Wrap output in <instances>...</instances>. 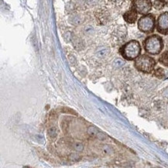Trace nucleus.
<instances>
[{
	"instance_id": "nucleus-1",
	"label": "nucleus",
	"mask_w": 168,
	"mask_h": 168,
	"mask_svg": "<svg viewBox=\"0 0 168 168\" xmlns=\"http://www.w3.org/2000/svg\"><path fill=\"white\" fill-rule=\"evenodd\" d=\"M141 53L140 44L136 40H131L123 46L121 53L126 60H134L139 57Z\"/></svg>"
},
{
	"instance_id": "nucleus-2",
	"label": "nucleus",
	"mask_w": 168,
	"mask_h": 168,
	"mask_svg": "<svg viewBox=\"0 0 168 168\" xmlns=\"http://www.w3.org/2000/svg\"><path fill=\"white\" fill-rule=\"evenodd\" d=\"M163 44V40L158 35H152L147 37L144 42V48L147 53L150 54L156 55L160 53Z\"/></svg>"
},
{
	"instance_id": "nucleus-3",
	"label": "nucleus",
	"mask_w": 168,
	"mask_h": 168,
	"mask_svg": "<svg viewBox=\"0 0 168 168\" xmlns=\"http://www.w3.org/2000/svg\"><path fill=\"white\" fill-rule=\"evenodd\" d=\"M155 64V60L148 55L139 56L135 61L136 68L143 73H151L154 71Z\"/></svg>"
},
{
	"instance_id": "nucleus-4",
	"label": "nucleus",
	"mask_w": 168,
	"mask_h": 168,
	"mask_svg": "<svg viewBox=\"0 0 168 168\" xmlns=\"http://www.w3.org/2000/svg\"><path fill=\"white\" fill-rule=\"evenodd\" d=\"M155 26V19L153 15H146L138 21V28L143 33H149L154 31Z\"/></svg>"
},
{
	"instance_id": "nucleus-5",
	"label": "nucleus",
	"mask_w": 168,
	"mask_h": 168,
	"mask_svg": "<svg viewBox=\"0 0 168 168\" xmlns=\"http://www.w3.org/2000/svg\"><path fill=\"white\" fill-rule=\"evenodd\" d=\"M152 6L150 0H134L133 8L139 14L145 15L148 13L151 10Z\"/></svg>"
},
{
	"instance_id": "nucleus-6",
	"label": "nucleus",
	"mask_w": 168,
	"mask_h": 168,
	"mask_svg": "<svg viewBox=\"0 0 168 168\" xmlns=\"http://www.w3.org/2000/svg\"><path fill=\"white\" fill-rule=\"evenodd\" d=\"M157 31L162 34H168V13L165 12L157 20Z\"/></svg>"
},
{
	"instance_id": "nucleus-7",
	"label": "nucleus",
	"mask_w": 168,
	"mask_h": 168,
	"mask_svg": "<svg viewBox=\"0 0 168 168\" xmlns=\"http://www.w3.org/2000/svg\"><path fill=\"white\" fill-rule=\"evenodd\" d=\"M95 17L98 24L105 25L108 23L109 20V13L107 11V9L101 8L95 12Z\"/></svg>"
},
{
	"instance_id": "nucleus-8",
	"label": "nucleus",
	"mask_w": 168,
	"mask_h": 168,
	"mask_svg": "<svg viewBox=\"0 0 168 168\" xmlns=\"http://www.w3.org/2000/svg\"><path fill=\"white\" fill-rule=\"evenodd\" d=\"M126 34H127V30H126V26L123 25H120L114 30L112 36H113L115 42L121 43L126 39Z\"/></svg>"
},
{
	"instance_id": "nucleus-9",
	"label": "nucleus",
	"mask_w": 168,
	"mask_h": 168,
	"mask_svg": "<svg viewBox=\"0 0 168 168\" xmlns=\"http://www.w3.org/2000/svg\"><path fill=\"white\" fill-rule=\"evenodd\" d=\"M137 12L135 9H132L129 11L126 12L124 15H123V18H124L125 21L127 22L128 23H134L137 20Z\"/></svg>"
},
{
	"instance_id": "nucleus-10",
	"label": "nucleus",
	"mask_w": 168,
	"mask_h": 168,
	"mask_svg": "<svg viewBox=\"0 0 168 168\" xmlns=\"http://www.w3.org/2000/svg\"><path fill=\"white\" fill-rule=\"evenodd\" d=\"M71 42H72V44H73L74 47H75V50H77L80 51V50L84 49V43L82 40V39L80 38V37H76V36H74L73 35Z\"/></svg>"
},
{
	"instance_id": "nucleus-11",
	"label": "nucleus",
	"mask_w": 168,
	"mask_h": 168,
	"mask_svg": "<svg viewBox=\"0 0 168 168\" xmlns=\"http://www.w3.org/2000/svg\"><path fill=\"white\" fill-rule=\"evenodd\" d=\"M110 53V50L108 47H99L96 50L95 54L99 58H105Z\"/></svg>"
},
{
	"instance_id": "nucleus-12",
	"label": "nucleus",
	"mask_w": 168,
	"mask_h": 168,
	"mask_svg": "<svg viewBox=\"0 0 168 168\" xmlns=\"http://www.w3.org/2000/svg\"><path fill=\"white\" fill-rule=\"evenodd\" d=\"M68 21L71 24L74 26H78L80 24L82 23L83 19L80 15H72L68 19Z\"/></svg>"
},
{
	"instance_id": "nucleus-13",
	"label": "nucleus",
	"mask_w": 168,
	"mask_h": 168,
	"mask_svg": "<svg viewBox=\"0 0 168 168\" xmlns=\"http://www.w3.org/2000/svg\"><path fill=\"white\" fill-rule=\"evenodd\" d=\"M87 133H88V135L91 136L98 138V136H99V133H100L101 132L99 131L98 129L95 128V126H89L88 128V130H87Z\"/></svg>"
},
{
	"instance_id": "nucleus-14",
	"label": "nucleus",
	"mask_w": 168,
	"mask_h": 168,
	"mask_svg": "<svg viewBox=\"0 0 168 168\" xmlns=\"http://www.w3.org/2000/svg\"><path fill=\"white\" fill-rule=\"evenodd\" d=\"M159 62L163 65L168 67V51L164 52L161 54L159 58Z\"/></svg>"
},
{
	"instance_id": "nucleus-15",
	"label": "nucleus",
	"mask_w": 168,
	"mask_h": 168,
	"mask_svg": "<svg viewBox=\"0 0 168 168\" xmlns=\"http://www.w3.org/2000/svg\"><path fill=\"white\" fill-rule=\"evenodd\" d=\"M102 152L105 155H111L113 154L114 150L109 145H102Z\"/></svg>"
},
{
	"instance_id": "nucleus-16",
	"label": "nucleus",
	"mask_w": 168,
	"mask_h": 168,
	"mask_svg": "<svg viewBox=\"0 0 168 168\" xmlns=\"http://www.w3.org/2000/svg\"><path fill=\"white\" fill-rule=\"evenodd\" d=\"M75 9V5L73 2H68L66 4L65 6V10L68 13H73Z\"/></svg>"
},
{
	"instance_id": "nucleus-17",
	"label": "nucleus",
	"mask_w": 168,
	"mask_h": 168,
	"mask_svg": "<svg viewBox=\"0 0 168 168\" xmlns=\"http://www.w3.org/2000/svg\"><path fill=\"white\" fill-rule=\"evenodd\" d=\"M47 133L51 138H55L57 135V129L55 128V127H50L47 130Z\"/></svg>"
},
{
	"instance_id": "nucleus-18",
	"label": "nucleus",
	"mask_w": 168,
	"mask_h": 168,
	"mask_svg": "<svg viewBox=\"0 0 168 168\" xmlns=\"http://www.w3.org/2000/svg\"><path fill=\"white\" fill-rule=\"evenodd\" d=\"M99 1L100 0H84V3L88 7H93L99 3Z\"/></svg>"
},
{
	"instance_id": "nucleus-19",
	"label": "nucleus",
	"mask_w": 168,
	"mask_h": 168,
	"mask_svg": "<svg viewBox=\"0 0 168 168\" xmlns=\"http://www.w3.org/2000/svg\"><path fill=\"white\" fill-rule=\"evenodd\" d=\"M73 147L74 149L78 152H81L83 151V150H84V145L80 142H75L73 145Z\"/></svg>"
},
{
	"instance_id": "nucleus-20",
	"label": "nucleus",
	"mask_w": 168,
	"mask_h": 168,
	"mask_svg": "<svg viewBox=\"0 0 168 168\" xmlns=\"http://www.w3.org/2000/svg\"><path fill=\"white\" fill-rule=\"evenodd\" d=\"M154 6L157 10H160L164 6V3L162 1H160V0H155V2L154 3Z\"/></svg>"
},
{
	"instance_id": "nucleus-21",
	"label": "nucleus",
	"mask_w": 168,
	"mask_h": 168,
	"mask_svg": "<svg viewBox=\"0 0 168 168\" xmlns=\"http://www.w3.org/2000/svg\"><path fill=\"white\" fill-rule=\"evenodd\" d=\"M125 62L123 61L122 59H119V58H117L115 59V60L113 61V66L115 68H121V67H123L124 65Z\"/></svg>"
},
{
	"instance_id": "nucleus-22",
	"label": "nucleus",
	"mask_w": 168,
	"mask_h": 168,
	"mask_svg": "<svg viewBox=\"0 0 168 168\" xmlns=\"http://www.w3.org/2000/svg\"><path fill=\"white\" fill-rule=\"evenodd\" d=\"M63 37H64V40H65V42L68 43V42H70V41H71V40H72V37H73V33L70 31H68L64 33Z\"/></svg>"
},
{
	"instance_id": "nucleus-23",
	"label": "nucleus",
	"mask_w": 168,
	"mask_h": 168,
	"mask_svg": "<svg viewBox=\"0 0 168 168\" xmlns=\"http://www.w3.org/2000/svg\"><path fill=\"white\" fill-rule=\"evenodd\" d=\"M154 75H155V76H157V78H160L163 77V75H164V72H163V70L162 68H159L156 70Z\"/></svg>"
},
{
	"instance_id": "nucleus-24",
	"label": "nucleus",
	"mask_w": 168,
	"mask_h": 168,
	"mask_svg": "<svg viewBox=\"0 0 168 168\" xmlns=\"http://www.w3.org/2000/svg\"><path fill=\"white\" fill-rule=\"evenodd\" d=\"M113 6H120L121 5H123L125 0H108Z\"/></svg>"
},
{
	"instance_id": "nucleus-25",
	"label": "nucleus",
	"mask_w": 168,
	"mask_h": 168,
	"mask_svg": "<svg viewBox=\"0 0 168 168\" xmlns=\"http://www.w3.org/2000/svg\"><path fill=\"white\" fill-rule=\"evenodd\" d=\"M69 158L70 160H71L78 161L79 160V159H80V157H79L78 154H71V155L69 156Z\"/></svg>"
},
{
	"instance_id": "nucleus-26",
	"label": "nucleus",
	"mask_w": 168,
	"mask_h": 168,
	"mask_svg": "<svg viewBox=\"0 0 168 168\" xmlns=\"http://www.w3.org/2000/svg\"><path fill=\"white\" fill-rule=\"evenodd\" d=\"M68 60H69L70 63H71V64H72L73 66H75V64H76V58H75V57L74 56V55H69L68 56Z\"/></svg>"
},
{
	"instance_id": "nucleus-27",
	"label": "nucleus",
	"mask_w": 168,
	"mask_h": 168,
	"mask_svg": "<svg viewBox=\"0 0 168 168\" xmlns=\"http://www.w3.org/2000/svg\"><path fill=\"white\" fill-rule=\"evenodd\" d=\"M84 31H85L86 33H88V34H90V33H91V32L93 31V28L91 27V26H88V27L86 28Z\"/></svg>"
}]
</instances>
